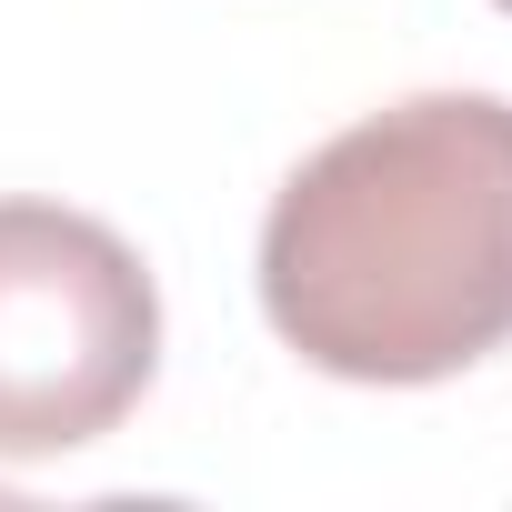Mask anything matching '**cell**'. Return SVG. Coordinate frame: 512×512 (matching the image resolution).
Segmentation results:
<instances>
[{
	"label": "cell",
	"instance_id": "obj_2",
	"mask_svg": "<svg viewBox=\"0 0 512 512\" xmlns=\"http://www.w3.org/2000/svg\"><path fill=\"white\" fill-rule=\"evenodd\" d=\"M161 372V282L91 211L0 201V462H61Z\"/></svg>",
	"mask_w": 512,
	"mask_h": 512
},
{
	"label": "cell",
	"instance_id": "obj_3",
	"mask_svg": "<svg viewBox=\"0 0 512 512\" xmlns=\"http://www.w3.org/2000/svg\"><path fill=\"white\" fill-rule=\"evenodd\" d=\"M492 11H512V0H492Z\"/></svg>",
	"mask_w": 512,
	"mask_h": 512
},
{
	"label": "cell",
	"instance_id": "obj_1",
	"mask_svg": "<svg viewBox=\"0 0 512 512\" xmlns=\"http://www.w3.org/2000/svg\"><path fill=\"white\" fill-rule=\"evenodd\" d=\"M262 322L372 392L492 362L512 342V101L412 91L332 131L272 191Z\"/></svg>",
	"mask_w": 512,
	"mask_h": 512
}]
</instances>
